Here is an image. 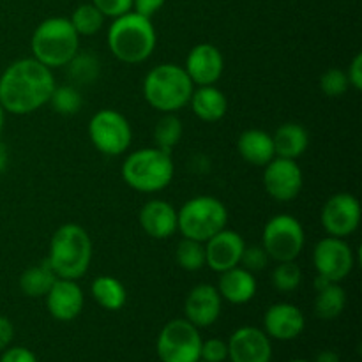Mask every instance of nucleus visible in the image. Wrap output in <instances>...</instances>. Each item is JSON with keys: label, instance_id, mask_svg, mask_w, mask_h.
<instances>
[{"label": "nucleus", "instance_id": "obj_40", "mask_svg": "<svg viewBox=\"0 0 362 362\" xmlns=\"http://www.w3.org/2000/svg\"><path fill=\"white\" fill-rule=\"evenodd\" d=\"M346 78H349L350 87H354L356 90H361L362 88V55L357 53L354 57L352 64H350L349 71H346Z\"/></svg>", "mask_w": 362, "mask_h": 362}, {"label": "nucleus", "instance_id": "obj_1", "mask_svg": "<svg viewBox=\"0 0 362 362\" xmlns=\"http://www.w3.org/2000/svg\"><path fill=\"white\" fill-rule=\"evenodd\" d=\"M57 87L52 69L39 60L20 59L0 74V105L13 115H30L48 105Z\"/></svg>", "mask_w": 362, "mask_h": 362}, {"label": "nucleus", "instance_id": "obj_2", "mask_svg": "<svg viewBox=\"0 0 362 362\" xmlns=\"http://www.w3.org/2000/svg\"><path fill=\"white\" fill-rule=\"evenodd\" d=\"M158 34L151 18L129 11L115 18L108 28V46L115 59L124 64L145 62L154 53Z\"/></svg>", "mask_w": 362, "mask_h": 362}, {"label": "nucleus", "instance_id": "obj_46", "mask_svg": "<svg viewBox=\"0 0 362 362\" xmlns=\"http://www.w3.org/2000/svg\"><path fill=\"white\" fill-rule=\"evenodd\" d=\"M198 362H207V361H202V359H200V361H198Z\"/></svg>", "mask_w": 362, "mask_h": 362}, {"label": "nucleus", "instance_id": "obj_39", "mask_svg": "<svg viewBox=\"0 0 362 362\" xmlns=\"http://www.w3.org/2000/svg\"><path fill=\"white\" fill-rule=\"evenodd\" d=\"M166 0H133L134 13L141 14L145 18H152L163 6Z\"/></svg>", "mask_w": 362, "mask_h": 362}, {"label": "nucleus", "instance_id": "obj_41", "mask_svg": "<svg viewBox=\"0 0 362 362\" xmlns=\"http://www.w3.org/2000/svg\"><path fill=\"white\" fill-rule=\"evenodd\" d=\"M13 338H14L13 322H11L7 317H2V315H0V352L6 350L7 346L11 345Z\"/></svg>", "mask_w": 362, "mask_h": 362}, {"label": "nucleus", "instance_id": "obj_35", "mask_svg": "<svg viewBox=\"0 0 362 362\" xmlns=\"http://www.w3.org/2000/svg\"><path fill=\"white\" fill-rule=\"evenodd\" d=\"M271 262L264 246H246L240 257V267L247 269L250 272H257L265 269Z\"/></svg>", "mask_w": 362, "mask_h": 362}, {"label": "nucleus", "instance_id": "obj_45", "mask_svg": "<svg viewBox=\"0 0 362 362\" xmlns=\"http://www.w3.org/2000/svg\"><path fill=\"white\" fill-rule=\"evenodd\" d=\"M290 362H306V361H303V359H297V361H290Z\"/></svg>", "mask_w": 362, "mask_h": 362}, {"label": "nucleus", "instance_id": "obj_33", "mask_svg": "<svg viewBox=\"0 0 362 362\" xmlns=\"http://www.w3.org/2000/svg\"><path fill=\"white\" fill-rule=\"evenodd\" d=\"M272 286L279 292H293L297 290V286L300 285V279H303V271H300L299 265L296 264V260L292 262H279L278 265L272 271Z\"/></svg>", "mask_w": 362, "mask_h": 362}, {"label": "nucleus", "instance_id": "obj_27", "mask_svg": "<svg viewBox=\"0 0 362 362\" xmlns=\"http://www.w3.org/2000/svg\"><path fill=\"white\" fill-rule=\"evenodd\" d=\"M346 306V293L339 283H329L325 288L317 290L315 315L322 320H334Z\"/></svg>", "mask_w": 362, "mask_h": 362}, {"label": "nucleus", "instance_id": "obj_15", "mask_svg": "<svg viewBox=\"0 0 362 362\" xmlns=\"http://www.w3.org/2000/svg\"><path fill=\"white\" fill-rule=\"evenodd\" d=\"M184 69H186L191 81L198 85V87L216 85L219 78H221L223 69H225L223 53L219 52L218 46L202 42V45L191 48V52L187 53Z\"/></svg>", "mask_w": 362, "mask_h": 362}, {"label": "nucleus", "instance_id": "obj_9", "mask_svg": "<svg viewBox=\"0 0 362 362\" xmlns=\"http://www.w3.org/2000/svg\"><path fill=\"white\" fill-rule=\"evenodd\" d=\"M202 341L197 325L186 318H177L161 329L156 350L161 362H198Z\"/></svg>", "mask_w": 362, "mask_h": 362}, {"label": "nucleus", "instance_id": "obj_23", "mask_svg": "<svg viewBox=\"0 0 362 362\" xmlns=\"http://www.w3.org/2000/svg\"><path fill=\"white\" fill-rule=\"evenodd\" d=\"M189 105L194 115L204 122H218L226 115V110H228L226 95L214 85H205L198 90H193Z\"/></svg>", "mask_w": 362, "mask_h": 362}, {"label": "nucleus", "instance_id": "obj_29", "mask_svg": "<svg viewBox=\"0 0 362 362\" xmlns=\"http://www.w3.org/2000/svg\"><path fill=\"white\" fill-rule=\"evenodd\" d=\"M67 67H69V78L74 83L88 85L98 80L101 64L92 52H78Z\"/></svg>", "mask_w": 362, "mask_h": 362}, {"label": "nucleus", "instance_id": "obj_11", "mask_svg": "<svg viewBox=\"0 0 362 362\" xmlns=\"http://www.w3.org/2000/svg\"><path fill=\"white\" fill-rule=\"evenodd\" d=\"M313 265L318 276H324L332 283H341L356 265L352 246L339 237H325L315 246Z\"/></svg>", "mask_w": 362, "mask_h": 362}, {"label": "nucleus", "instance_id": "obj_25", "mask_svg": "<svg viewBox=\"0 0 362 362\" xmlns=\"http://www.w3.org/2000/svg\"><path fill=\"white\" fill-rule=\"evenodd\" d=\"M95 303L106 311H119L126 306V286L113 276H99L90 286Z\"/></svg>", "mask_w": 362, "mask_h": 362}, {"label": "nucleus", "instance_id": "obj_26", "mask_svg": "<svg viewBox=\"0 0 362 362\" xmlns=\"http://www.w3.org/2000/svg\"><path fill=\"white\" fill-rule=\"evenodd\" d=\"M57 281L55 272L52 271L48 262L32 265L20 276V288L27 297H45L49 292L53 283Z\"/></svg>", "mask_w": 362, "mask_h": 362}, {"label": "nucleus", "instance_id": "obj_3", "mask_svg": "<svg viewBox=\"0 0 362 362\" xmlns=\"http://www.w3.org/2000/svg\"><path fill=\"white\" fill-rule=\"evenodd\" d=\"M46 262L57 278L80 279L92 262V240L85 228L66 223L53 233Z\"/></svg>", "mask_w": 362, "mask_h": 362}, {"label": "nucleus", "instance_id": "obj_8", "mask_svg": "<svg viewBox=\"0 0 362 362\" xmlns=\"http://www.w3.org/2000/svg\"><path fill=\"white\" fill-rule=\"evenodd\" d=\"M306 233L297 218L290 214H278L267 221L262 235V246L267 251L269 258L279 262L296 260L304 250Z\"/></svg>", "mask_w": 362, "mask_h": 362}, {"label": "nucleus", "instance_id": "obj_31", "mask_svg": "<svg viewBox=\"0 0 362 362\" xmlns=\"http://www.w3.org/2000/svg\"><path fill=\"white\" fill-rule=\"evenodd\" d=\"M175 260L180 269L187 272H197L205 267V244L184 237L175 250Z\"/></svg>", "mask_w": 362, "mask_h": 362}, {"label": "nucleus", "instance_id": "obj_7", "mask_svg": "<svg viewBox=\"0 0 362 362\" xmlns=\"http://www.w3.org/2000/svg\"><path fill=\"white\" fill-rule=\"evenodd\" d=\"M228 211L225 204L214 197H194L177 211V230L186 239L207 243L212 235L226 228Z\"/></svg>", "mask_w": 362, "mask_h": 362}, {"label": "nucleus", "instance_id": "obj_24", "mask_svg": "<svg viewBox=\"0 0 362 362\" xmlns=\"http://www.w3.org/2000/svg\"><path fill=\"white\" fill-rule=\"evenodd\" d=\"M272 141H274L276 158L297 161V158H300L310 145V134L306 127L300 124L286 122L276 129V133L272 134Z\"/></svg>", "mask_w": 362, "mask_h": 362}, {"label": "nucleus", "instance_id": "obj_18", "mask_svg": "<svg viewBox=\"0 0 362 362\" xmlns=\"http://www.w3.org/2000/svg\"><path fill=\"white\" fill-rule=\"evenodd\" d=\"M223 299L219 296L218 288L207 283L197 285L186 297L184 303V313L186 320L197 327H209L216 324L221 315Z\"/></svg>", "mask_w": 362, "mask_h": 362}, {"label": "nucleus", "instance_id": "obj_30", "mask_svg": "<svg viewBox=\"0 0 362 362\" xmlns=\"http://www.w3.org/2000/svg\"><path fill=\"white\" fill-rule=\"evenodd\" d=\"M69 21L78 35H94L105 25V16L94 4H81L73 11Z\"/></svg>", "mask_w": 362, "mask_h": 362}, {"label": "nucleus", "instance_id": "obj_4", "mask_svg": "<svg viewBox=\"0 0 362 362\" xmlns=\"http://www.w3.org/2000/svg\"><path fill=\"white\" fill-rule=\"evenodd\" d=\"M194 83L177 64H159L144 80V98L161 113H177L189 105Z\"/></svg>", "mask_w": 362, "mask_h": 362}, {"label": "nucleus", "instance_id": "obj_22", "mask_svg": "<svg viewBox=\"0 0 362 362\" xmlns=\"http://www.w3.org/2000/svg\"><path fill=\"white\" fill-rule=\"evenodd\" d=\"M240 158L253 166H265L276 158L272 134L262 129H246L237 140Z\"/></svg>", "mask_w": 362, "mask_h": 362}, {"label": "nucleus", "instance_id": "obj_42", "mask_svg": "<svg viewBox=\"0 0 362 362\" xmlns=\"http://www.w3.org/2000/svg\"><path fill=\"white\" fill-rule=\"evenodd\" d=\"M315 362H339V356L332 350H324V352L318 354Z\"/></svg>", "mask_w": 362, "mask_h": 362}, {"label": "nucleus", "instance_id": "obj_21", "mask_svg": "<svg viewBox=\"0 0 362 362\" xmlns=\"http://www.w3.org/2000/svg\"><path fill=\"white\" fill-rule=\"evenodd\" d=\"M216 288H218L221 299L228 300L230 304H246L257 296V279H255L253 272L237 265V267L221 272V278H219Z\"/></svg>", "mask_w": 362, "mask_h": 362}, {"label": "nucleus", "instance_id": "obj_6", "mask_svg": "<svg viewBox=\"0 0 362 362\" xmlns=\"http://www.w3.org/2000/svg\"><path fill=\"white\" fill-rule=\"evenodd\" d=\"M175 173L170 152L158 147L131 152L122 165V179L140 193H158L170 186Z\"/></svg>", "mask_w": 362, "mask_h": 362}, {"label": "nucleus", "instance_id": "obj_12", "mask_svg": "<svg viewBox=\"0 0 362 362\" xmlns=\"http://www.w3.org/2000/svg\"><path fill=\"white\" fill-rule=\"evenodd\" d=\"M322 226L331 237L352 235L361 223V204L354 194L338 193L325 202L320 216Z\"/></svg>", "mask_w": 362, "mask_h": 362}, {"label": "nucleus", "instance_id": "obj_43", "mask_svg": "<svg viewBox=\"0 0 362 362\" xmlns=\"http://www.w3.org/2000/svg\"><path fill=\"white\" fill-rule=\"evenodd\" d=\"M7 161H9V151H7L6 145L0 141V173L7 168Z\"/></svg>", "mask_w": 362, "mask_h": 362}, {"label": "nucleus", "instance_id": "obj_37", "mask_svg": "<svg viewBox=\"0 0 362 362\" xmlns=\"http://www.w3.org/2000/svg\"><path fill=\"white\" fill-rule=\"evenodd\" d=\"M105 18H119L133 11V0H92Z\"/></svg>", "mask_w": 362, "mask_h": 362}, {"label": "nucleus", "instance_id": "obj_19", "mask_svg": "<svg viewBox=\"0 0 362 362\" xmlns=\"http://www.w3.org/2000/svg\"><path fill=\"white\" fill-rule=\"evenodd\" d=\"M265 334L279 341H290L297 336L303 334L306 327V318L304 313L297 306L288 303L272 304L264 317Z\"/></svg>", "mask_w": 362, "mask_h": 362}, {"label": "nucleus", "instance_id": "obj_32", "mask_svg": "<svg viewBox=\"0 0 362 362\" xmlns=\"http://www.w3.org/2000/svg\"><path fill=\"white\" fill-rule=\"evenodd\" d=\"M48 103L57 113L69 117L80 112L83 99H81L80 90L74 85H60V87L53 88Z\"/></svg>", "mask_w": 362, "mask_h": 362}, {"label": "nucleus", "instance_id": "obj_36", "mask_svg": "<svg viewBox=\"0 0 362 362\" xmlns=\"http://www.w3.org/2000/svg\"><path fill=\"white\" fill-rule=\"evenodd\" d=\"M200 359L207 362H225L228 359V345L219 338H211L202 341Z\"/></svg>", "mask_w": 362, "mask_h": 362}, {"label": "nucleus", "instance_id": "obj_34", "mask_svg": "<svg viewBox=\"0 0 362 362\" xmlns=\"http://www.w3.org/2000/svg\"><path fill=\"white\" fill-rule=\"evenodd\" d=\"M350 83L346 73L338 67H331L320 78V88L327 98H341L349 90Z\"/></svg>", "mask_w": 362, "mask_h": 362}, {"label": "nucleus", "instance_id": "obj_16", "mask_svg": "<svg viewBox=\"0 0 362 362\" xmlns=\"http://www.w3.org/2000/svg\"><path fill=\"white\" fill-rule=\"evenodd\" d=\"M205 244V265L212 269L214 272H225L228 269L240 265V257L246 247V243L240 237V233L233 230L223 228Z\"/></svg>", "mask_w": 362, "mask_h": 362}, {"label": "nucleus", "instance_id": "obj_10", "mask_svg": "<svg viewBox=\"0 0 362 362\" xmlns=\"http://www.w3.org/2000/svg\"><path fill=\"white\" fill-rule=\"evenodd\" d=\"M88 138L105 156H120L129 148L133 129L126 117L117 110H99L88 122Z\"/></svg>", "mask_w": 362, "mask_h": 362}, {"label": "nucleus", "instance_id": "obj_17", "mask_svg": "<svg viewBox=\"0 0 362 362\" xmlns=\"http://www.w3.org/2000/svg\"><path fill=\"white\" fill-rule=\"evenodd\" d=\"M46 310L55 320L71 322L83 310V290L76 279L57 278L49 292L45 296Z\"/></svg>", "mask_w": 362, "mask_h": 362}, {"label": "nucleus", "instance_id": "obj_44", "mask_svg": "<svg viewBox=\"0 0 362 362\" xmlns=\"http://www.w3.org/2000/svg\"><path fill=\"white\" fill-rule=\"evenodd\" d=\"M4 120H6V112H4L2 105H0V133H2L4 129Z\"/></svg>", "mask_w": 362, "mask_h": 362}, {"label": "nucleus", "instance_id": "obj_14", "mask_svg": "<svg viewBox=\"0 0 362 362\" xmlns=\"http://www.w3.org/2000/svg\"><path fill=\"white\" fill-rule=\"evenodd\" d=\"M226 345L232 362H271L272 359L271 339L258 327L237 329Z\"/></svg>", "mask_w": 362, "mask_h": 362}, {"label": "nucleus", "instance_id": "obj_13", "mask_svg": "<svg viewBox=\"0 0 362 362\" xmlns=\"http://www.w3.org/2000/svg\"><path fill=\"white\" fill-rule=\"evenodd\" d=\"M303 184V170L296 159L274 158L265 165L264 187L274 200L292 202L300 193Z\"/></svg>", "mask_w": 362, "mask_h": 362}, {"label": "nucleus", "instance_id": "obj_5", "mask_svg": "<svg viewBox=\"0 0 362 362\" xmlns=\"http://www.w3.org/2000/svg\"><path fill=\"white\" fill-rule=\"evenodd\" d=\"M32 57L49 69L66 67L80 52V35L69 18L53 16L41 21L30 39Z\"/></svg>", "mask_w": 362, "mask_h": 362}, {"label": "nucleus", "instance_id": "obj_38", "mask_svg": "<svg viewBox=\"0 0 362 362\" xmlns=\"http://www.w3.org/2000/svg\"><path fill=\"white\" fill-rule=\"evenodd\" d=\"M0 362H37V357L32 350L23 349V346H13L4 352Z\"/></svg>", "mask_w": 362, "mask_h": 362}, {"label": "nucleus", "instance_id": "obj_20", "mask_svg": "<svg viewBox=\"0 0 362 362\" xmlns=\"http://www.w3.org/2000/svg\"><path fill=\"white\" fill-rule=\"evenodd\" d=\"M140 225L152 239H168L177 232V209L166 200H148L140 211Z\"/></svg>", "mask_w": 362, "mask_h": 362}, {"label": "nucleus", "instance_id": "obj_28", "mask_svg": "<svg viewBox=\"0 0 362 362\" xmlns=\"http://www.w3.org/2000/svg\"><path fill=\"white\" fill-rule=\"evenodd\" d=\"M180 138H182V122H180V119L175 113H165L156 124V147L172 154L173 147L179 145Z\"/></svg>", "mask_w": 362, "mask_h": 362}]
</instances>
